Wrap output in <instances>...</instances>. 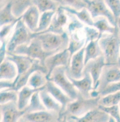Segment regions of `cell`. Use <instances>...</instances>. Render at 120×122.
Segmentation results:
<instances>
[{
    "label": "cell",
    "mask_w": 120,
    "mask_h": 122,
    "mask_svg": "<svg viewBox=\"0 0 120 122\" xmlns=\"http://www.w3.org/2000/svg\"><path fill=\"white\" fill-rule=\"evenodd\" d=\"M99 44L106 64H117L120 57V29L113 34H105Z\"/></svg>",
    "instance_id": "obj_1"
},
{
    "label": "cell",
    "mask_w": 120,
    "mask_h": 122,
    "mask_svg": "<svg viewBox=\"0 0 120 122\" xmlns=\"http://www.w3.org/2000/svg\"><path fill=\"white\" fill-rule=\"evenodd\" d=\"M37 37L40 40L44 50L48 52L56 53L67 49L69 44V37L65 31L61 34L50 32L32 33V38Z\"/></svg>",
    "instance_id": "obj_2"
},
{
    "label": "cell",
    "mask_w": 120,
    "mask_h": 122,
    "mask_svg": "<svg viewBox=\"0 0 120 122\" xmlns=\"http://www.w3.org/2000/svg\"><path fill=\"white\" fill-rule=\"evenodd\" d=\"M13 53L26 55L34 60H38L43 66H45V62L46 59L55 54L45 51L40 40L36 36L33 37L29 43L17 47Z\"/></svg>",
    "instance_id": "obj_3"
},
{
    "label": "cell",
    "mask_w": 120,
    "mask_h": 122,
    "mask_svg": "<svg viewBox=\"0 0 120 122\" xmlns=\"http://www.w3.org/2000/svg\"><path fill=\"white\" fill-rule=\"evenodd\" d=\"M100 97L85 98L79 93L76 100L68 105L63 113L67 115L78 117L83 116L88 112L98 108Z\"/></svg>",
    "instance_id": "obj_4"
},
{
    "label": "cell",
    "mask_w": 120,
    "mask_h": 122,
    "mask_svg": "<svg viewBox=\"0 0 120 122\" xmlns=\"http://www.w3.org/2000/svg\"><path fill=\"white\" fill-rule=\"evenodd\" d=\"M48 80L53 81L73 100H76L79 92L67 75V67H56L52 73Z\"/></svg>",
    "instance_id": "obj_5"
},
{
    "label": "cell",
    "mask_w": 120,
    "mask_h": 122,
    "mask_svg": "<svg viewBox=\"0 0 120 122\" xmlns=\"http://www.w3.org/2000/svg\"><path fill=\"white\" fill-rule=\"evenodd\" d=\"M32 33L20 17L7 42L8 52L13 53L18 46L29 43L32 39Z\"/></svg>",
    "instance_id": "obj_6"
},
{
    "label": "cell",
    "mask_w": 120,
    "mask_h": 122,
    "mask_svg": "<svg viewBox=\"0 0 120 122\" xmlns=\"http://www.w3.org/2000/svg\"><path fill=\"white\" fill-rule=\"evenodd\" d=\"M86 8L94 20L98 17L106 18L114 26H118L115 18L104 0H84Z\"/></svg>",
    "instance_id": "obj_7"
},
{
    "label": "cell",
    "mask_w": 120,
    "mask_h": 122,
    "mask_svg": "<svg viewBox=\"0 0 120 122\" xmlns=\"http://www.w3.org/2000/svg\"><path fill=\"white\" fill-rule=\"evenodd\" d=\"M120 80V69L117 65L106 64L103 68L95 91L100 96L101 92L108 85Z\"/></svg>",
    "instance_id": "obj_8"
},
{
    "label": "cell",
    "mask_w": 120,
    "mask_h": 122,
    "mask_svg": "<svg viewBox=\"0 0 120 122\" xmlns=\"http://www.w3.org/2000/svg\"><path fill=\"white\" fill-rule=\"evenodd\" d=\"M71 56L68 49L57 52L48 57L45 62V66L47 70L46 77L49 79L55 68L59 66H69Z\"/></svg>",
    "instance_id": "obj_9"
},
{
    "label": "cell",
    "mask_w": 120,
    "mask_h": 122,
    "mask_svg": "<svg viewBox=\"0 0 120 122\" xmlns=\"http://www.w3.org/2000/svg\"><path fill=\"white\" fill-rule=\"evenodd\" d=\"M84 48L85 46L72 56L69 66L67 68V75L69 77L75 79H80L83 77L85 66Z\"/></svg>",
    "instance_id": "obj_10"
},
{
    "label": "cell",
    "mask_w": 120,
    "mask_h": 122,
    "mask_svg": "<svg viewBox=\"0 0 120 122\" xmlns=\"http://www.w3.org/2000/svg\"><path fill=\"white\" fill-rule=\"evenodd\" d=\"M0 122H19L25 115L24 110H21L17 102H9L0 105Z\"/></svg>",
    "instance_id": "obj_11"
},
{
    "label": "cell",
    "mask_w": 120,
    "mask_h": 122,
    "mask_svg": "<svg viewBox=\"0 0 120 122\" xmlns=\"http://www.w3.org/2000/svg\"><path fill=\"white\" fill-rule=\"evenodd\" d=\"M69 21L68 14L60 5L55 12L49 27L46 30L40 33L50 32L58 34H63L65 32Z\"/></svg>",
    "instance_id": "obj_12"
},
{
    "label": "cell",
    "mask_w": 120,
    "mask_h": 122,
    "mask_svg": "<svg viewBox=\"0 0 120 122\" xmlns=\"http://www.w3.org/2000/svg\"><path fill=\"white\" fill-rule=\"evenodd\" d=\"M110 116L106 113L99 107L79 117L67 115V122H107Z\"/></svg>",
    "instance_id": "obj_13"
},
{
    "label": "cell",
    "mask_w": 120,
    "mask_h": 122,
    "mask_svg": "<svg viewBox=\"0 0 120 122\" xmlns=\"http://www.w3.org/2000/svg\"><path fill=\"white\" fill-rule=\"evenodd\" d=\"M106 63L103 55L89 61L84 66L83 72H87L91 76L93 83L94 90L97 88L98 81L103 68L106 66Z\"/></svg>",
    "instance_id": "obj_14"
},
{
    "label": "cell",
    "mask_w": 120,
    "mask_h": 122,
    "mask_svg": "<svg viewBox=\"0 0 120 122\" xmlns=\"http://www.w3.org/2000/svg\"><path fill=\"white\" fill-rule=\"evenodd\" d=\"M68 77L81 95L85 98H92L91 94L94 89L92 78L89 73L83 72V77L80 79Z\"/></svg>",
    "instance_id": "obj_15"
},
{
    "label": "cell",
    "mask_w": 120,
    "mask_h": 122,
    "mask_svg": "<svg viewBox=\"0 0 120 122\" xmlns=\"http://www.w3.org/2000/svg\"><path fill=\"white\" fill-rule=\"evenodd\" d=\"M60 114L47 110L25 114L21 118L26 122H58Z\"/></svg>",
    "instance_id": "obj_16"
},
{
    "label": "cell",
    "mask_w": 120,
    "mask_h": 122,
    "mask_svg": "<svg viewBox=\"0 0 120 122\" xmlns=\"http://www.w3.org/2000/svg\"><path fill=\"white\" fill-rule=\"evenodd\" d=\"M6 59L12 61L17 66L18 74L14 81H16L22 75L28 70L35 61L27 56L9 52H7Z\"/></svg>",
    "instance_id": "obj_17"
},
{
    "label": "cell",
    "mask_w": 120,
    "mask_h": 122,
    "mask_svg": "<svg viewBox=\"0 0 120 122\" xmlns=\"http://www.w3.org/2000/svg\"><path fill=\"white\" fill-rule=\"evenodd\" d=\"M40 11L34 5L29 7L21 16L28 29L32 33H34L39 25L40 17Z\"/></svg>",
    "instance_id": "obj_18"
},
{
    "label": "cell",
    "mask_w": 120,
    "mask_h": 122,
    "mask_svg": "<svg viewBox=\"0 0 120 122\" xmlns=\"http://www.w3.org/2000/svg\"><path fill=\"white\" fill-rule=\"evenodd\" d=\"M45 89L61 105L62 111L60 114L65 111L67 106L70 102L74 101L58 86L50 80L47 81Z\"/></svg>",
    "instance_id": "obj_19"
},
{
    "label": "cell",
    "mask_w": 120,
    "mask_h": 122,
    "mask_svg": "<svg viewBox=\"0 0 120 122\" xmlns=\"http://www.w3.org/2000/svg\"><path fill=\"white\" fill-rule=\"evenodd\" d=\"M37 71H41L46 75L47 74V70L45 66H42L39 61L35 60L32 66L28 70L22 75L16 81H14L13 90L18 92L23 87L27 85L31 76Z\"/></svg>",
    "instance_id": "obj_20"
},
{
    "label": "cell",
    "mask_w": 120,
    "mask_h": 122,
    "mask_svg": "<svg viewBox=\"0 0 120 122\" xmlns=\"http://www.w3.org/2000/svg\"><path fill=\"white\" fill-rule=\"evenodd\" d=\"M18 74L17 66L12 61L6 59L0 62V80L14 81L18 76Z\"/></svg>",
    "instance_id": "obj_21"
},
{
    "label": "cell",
    "mask_w": 120,
    "mask_h": 122,
    "mask_svg": "<svg viewBox=\"0 0 120 122\" xmlns=\"http://www.w3.org/2000/svg\"><path fill=\"white\" fill-rule=\"evenodd\" d=\"M45 88L40 92V96L42 102L46 110L55 112L60 114L62 111V107L61 105L46 90Z\"/></svg>",
    "instance_id": "obj_22"
},
{
    "label": "cell",
    "mask_w": 120,
    "mask_h": 122,
    "mask_svg": "<svg viewBox=\"0 0 120 122\" xmlns=\"http://www.w3.org/2000/svg\"><path fill=\"white\" fill-rule=\"evenodd\" d=\"M45 88L46 86L41 89H36L26 85L20 89L18 91V100L17 102V105L19 109L21 110H24L28 106L33 94Z\"/></svg>",
    "instance_id": "obj_23"
},
{
    "label": "cell",
    "mask_w": 120,
    "mask_h": 122,
    "mask_svg": "<svg viewBox=\"0 0 120 122\" xmlns=\"http://www.w3.org/2000/svg\"><path fill=\"white\" fill-rule=\"evenodd\" d=\"M61 6L66 12L75 16L85 25L93 26V19L86 8H84L80 10H77L68 6L61 5Z\"/></svg>",
    "instance_id": "obj_24"
},
{
    "label": "cell",
    "mask_w": 120,
    "mask_h": 122,
    "mask_svg": "<svg viewBox=\"0 0 120 122\" xmlns=\"http://www.w3.org/2000/svg\"><path fill=\"white\" fill-rule=\"evenodd\" d=\"M102 55L103 53L99 44V39L90 41L85 46V65L91 60L97 59Z\"/></svg>",
    "instance_id": "obj_25"
},
{
    "label": "cell",
    "mask_w": 120,
    "mask_h": 122,
    "mask_svg": "<svg viewBox=\"0 0 120 122\" xmlns=\"http://www.w3.org/2000/svg\"><path fill=\"white\" fill-rule=\"evenodd\" d=\"M93 26L100 33V38L105 34H113L119 29L118 26H114L105 17H100L93 20Z\"/></svg>",
    "instance_id": "obj_26"
},
{
    "label": "cell",
    "mask_w": 120,
    "mask_h": 122,
    "mask_svg": "<svg viewBox=\"0 0 120 122\" xmlns=\"http://www.w3.org/2000/svg\"><path fill=\"white\" fill-rule=\"evenodd\" d=\"M48 81L45 73L41 71H37L31 76L27 85L33 89H39L45 87Z\"/></svg>",
    "instance_id": "obj_27"
},
{
    "label": "cell",
    "mask_w": 120,
    "mask_h": 122,
    "mask_svg": "<svg viewBox=\"0 0 120 122\" xmlns=\"http://www.w3.org/2000/svg\"><path fill=\"white\" fill-rule=\"evenodd\" d=\"M18 18H16L13 13L12 4L11 2H9L8 3L3 7L0 8V26L17 20L18 19Z\"/></svg>",
    "instance_id": "obj_28"
},
{
    "label": "cell",
    "mask_w": 120,
    "mask_h": 122,
    "mask_svg": "<svg viewBox=\"0 0 120 122\" xmlns=\"http://www.w3.org/2000/svg\"><path fill=\"white\" fill-rule=\"evenodd\" d=\"M32 4L38 9L40 13L48 11H56L60 5L55 0H32Z\"/></svg>",
    "instance_id": "obj_29"
},
{
    "label": "cell",
    "mask_w": 120,
    "mask_h": 122,
    "mask_svg": "<svg viewBox=\"0 0 120 122\" xmlns=\"http://www.w3.org/2000/svg\"><path fill=\"white\" fill-rule=\"evenodd\" d=\"M40 92V91L36 92L32 97L28 106L24 109L25 114L46 110L41 100Z\"/></svg>",
    "instance_id": "obj_30"
},
{
    "label": "cell",
    "mask_w": 120,
    "mask_h": 122,
    "mask_svg": "<svg viewBox=\"0 0 120 122\" xmlns=\"http://www.w3.org/2000/svg\"><path fill=\"white\" fill-rule=\"evenodd\" d=\"M56 11H48L41 13L39 25L34 33H40L46 30L49 27Z\"/></svg>",
    "instance_id": "obj_31"
},
{
    "label": "cell",
    "mask_w": 120,
    "mask_h": 122,
    "mask_svg": "<svg viewBox=\"0 0 120 122\" xmlns=\"http://www.w3.org/2000/svg\"><path fill=\"white\" fill-rule=\"evenodd\" d=\"M32 0H12V11L17 18L20 17L26 9L32 5Z\"/></svg>",
    "instance_id": "obj_32"
},
{
    "label": "cell",
    "mask_w": 120,
    "mask_h": 122,
    "mask_svg": "<svg viewBox=\"0 0 120 122\" xmlns=\"http://www.w3.org/2000/svg\"><path fill=\"white\" fill-rule=\"evenodd\" d=\"M120 102V92L112 93L101 97L99 105L104 107H112L118 105Z\"/></svg>",
    "instance_id": "obj_33"
},
{
    "label": "cell",
    "mask_w": 120,
    "mask_h": 122,
    "mask_svg": "<svg viewBox=\"0 0 120 122\" xmlns=\"http://www.w3.org/2000/svg\"><path fill=\"white\" fill-rule=\"evenodd\" d=\"M18 100V92L13 89L0 90V105L9 102H17Z\"/></svg>",
    "instance_id": "obj_34"
},
{
    "label": "cell",
    "mask_w": 120,
    "mask_h": 122,
    "mask_svg": "<svg viewBox=\"0 0 120 122\" xmlns=\"http://www.w3.org/2000/svg\"><path fill=\"white\" fill-rule=\"evenodd\" d=\"M19 18L17 20L0 26V41H5L7 42H8Z\"/></svg>",
    "instance_id": "obj_35"
},
{
    "label": "cell",
    "mask_w": 120,
    "mask_h": 122,
    "mask_svg": "<svg viewBox=\"0 0 120 122\" xmlns=\"http://www.w3.org/2000/svg\"><path fill=\"white\" fill-rule=\"evenodd\" d=\"M98 107L106 113L110 117L114 118L116 122H120V111L119 105L108 107L99 105Z\"/></svg>",
    "instance_id": "obj_36"
},
{
    "label": "cell",
    "mask_w": 120,
    "mask_h": 122,
    "mask_svg": "<svg viewBox=\"0 0 120 122\" xmlns=\"http://www.w3.org/2000/svg\"><path fill=\"white\" fill-rule=\"evenodd\" d=\"M104 1L113 14L117 23L120 18V0H104Z\"/></svg>",
    "instance_id": "obj_37"
},
{
    "label": "cell",
    "mask_w": 120,
    "mask_h": 122,
    "mask_svg": "<svg viewBox=\"0 0 120 122\" xmlns=\"http://www.w3.org/2000/svg\"><path fill=\"white\" fill-rule=\"evenodd\" d=\"M84 32L86 38V44L92 41L100 39V33L98 30L93 26L85 25Z\"/></svg>",
    "instance_id": "obj_38"
},
{
    "label": "cell",
    "mask_w": 120,
    "mask_h": 122,
    "mask_svg": "<svg viewBox=\"0 0 120 122\" xmlns=\"http://www.w3.org/2000/svg\"><path fill=\"white\" fill-rule=\"evenodd\" d=\"M60 5L70 7L77 10L86 8L84 0H60Z\"/></svg>",
    "instance_id": "obj_39"
},
{
    "label": "cell",
    "mask_w": 120,
    "mask_h": 122,
    "mask_svg": "<svg viewBox=\"0 0 120 122\" xmlns=\"http://www.w3.org/2000/svg\"><path fill=\"white\" fill-rule=\"evenodd\" d=\"M117 92H120V80L108 85L102 92H101L100 96L102 97Z\"/></svg>",
    "instance_id": "obj_40"
},
{
    "label": "cell",
    "mask_w": 120,
    "mask_h": 122,
    "mask_svg": "<svg viewBox=\"0 0 120 122\" xmlns=\"http://www.w3.org/2000/svg\"><path fill=\"white\" fill-rule=\"evenodd\" d=\"M7 41H0V62L3 61L6 57L7 53Z\"/></svg>",
    "instance_id": "obj_41"
},
{
    "label": "cell",
    "mask_w": 120,
    "mask_h": 122,
    "mask_svg": "<svg viewBox=\"0 0 120 122\" xmlns=\"http://www.w3.org/2000/svg\"><path fill=\"white\" fill-rule=\"evenodd\" d=\"M0 90L6 89H13L14 81L9 80H0Z\"/></svg>",
    "instance_id": "obj_42"
},
{
    "label": "cell",
    "mask_w": 120,
    "mask_h": 122,
    "mask_svg": "<svg viewBox=\"0 0 120 122\" xmlns=\"http://www.w3.org/2000/svg\"><path fill=\"white\" fill-rule=\"evenodd\" d=\"M58 122H67V115L64 113L60 114V117Z\"/></svg>",
    "instance_id": "obj_43"
},
{
    "label": "cell",
    "mask_w": 120,
    "mask_h": 122,
    "mask_svg": "<svg viewBox=\"0 0 120 122\" xmlns=\"http://www.w3.org/2000/svg\"><path fill=\"white\" fill-rule=\"evenodd\" d=\"M107 122H116V121L114 119V118H112V117H110V118H109V119L108 120V121H107Z\"/></svg>",
    "instance_id": "obj_44"
},
{
    "label": "cell",
    "mask_w": 120,
    "mask_h": 122,
    "mask_svg": "<svg viewBox=\"0 0 120 122\" xmlns=\"http://www.w3.org/2000/svg\"><path fill=\"white\" fill-rule=\"evenodd\" d=\"M117 66H118V67L120 68V57L119 58V59H118V62H117Z\"/></svg>",
    "instance_id": "obj_45"
},
{
    "label": "cell",
    "mask_w": 120,
    "mask_h": 122,
    "mask_svg": "<svg viewBox=\"0 0 120 122\" xmlns=\"http://www.w3.org/2000/svg\"><path fill=\"white\" fill-rule=\"evenodd\" d=\"M117 25H118V26L119 29H120V18H119V19L118 20V21Z\"/></svg>",
    "instance_id": "obj_46"
},
{
    "label": "cell",
    "mask_w": 120,
    "mask_h": 122,
    "mask_svg": "<svg viewBox=\"0 0 120 122\" xmlns=\"http://www.w3.org/2000/svg\"><path fill=\"white\" fill-rule=\"evenodd\" d=\"M55 0V1H57V2H59V3H60V0Z\"/></svg>",
    "instance_id": "obj_47"
},
{
    "label": "cell",
    "mask_w": 120,
    "mask_h": 122,
    "mask_svg": "<svg viewBox=\"0 0 120 122\" xmlns=\"http://www.w3.org/2000/svg\"><path fill=\"white\" fill-rule=\"evenodd\" d=\"M119 105V109H120V103H119V105Z\"/></svg>",
    "instance_id": "obj_48"
},
{
    "label": "cell",
    "mask_w": 120,
    "mask_h": 122,
    "mask_svg": "<svg viewBox=\"0 0 120 122\" xmlns=\"http://www.w3.org/2000/svg\"></svg>",
    "instance_id": "obj_49"
}]
</instances>
